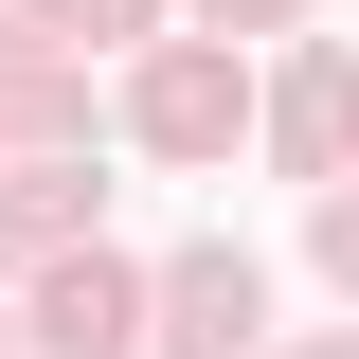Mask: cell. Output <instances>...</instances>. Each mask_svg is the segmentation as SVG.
Returning a JSON list of instances; mask_svg holds the SVG:
<instances>
[{
    "instance_id": "1",
    "label": "cell",
    "mask_w": 359,
    "mask_h": 359,
    "mask_svg": "<svg viewBox=\"0 0 359 359\" xmlns=\"http://www.w3.org/2000/svg\"><path fill=\"white\" fill-rule=\"evenodd\" d=\"M252 323H269L252 252H180L162 269V359H252Z\"/></svg>"
},
{
    "instance_id": "2",
    "label": "cell",
    "mask_w": 359,
    "mask_h": 359,
    "mask_svg": "<svg viewBox=\"0 0 359 359\" xmlns=\"http://www.w3.org/2000/svg\"><path fill=\"white\" fill-rule=\"evenodd\" d=\"M233 126H252V90H233V54H162V72H144V144H162V162H216Z\"/></svg>"
},
{
    "instance_id": "3",
    "label": "cell",
    "mask_w": 359,
    "mask_h": 359,
    "mask_svg": "<svg viewBox=\"0 0 359 359\" xmlns=\"http://www.w3.org/2000/svg\"><path fill=\"white\" fill-rule=\"evenodd\" d=\"M36 341H54V359H126V341H144V287H126L108 252H72V269L36 287Z\"/></svg>"
},
{
    "instance_id": "4",
    "label": "cell",
    "mask_w": 359,
    "mask_h": 359,
    "mask_svg": "<svg viewBox=\"0 0 359 359\" xmlns=\"http://www.w3.org/2000/svg\"><path fill=\"white\" fill-rule=\"evenodd\" d=\"M341 144H359V72H341V54H323V72L287 90V162H341Z\"/></svg>"
},
{
    "instance_id": "5",
    "label": "cell",
    "mask_w": 359,
    "mask_h": 359,
    "mask_svg": "<svg viewBox=\"0 0 359 359\" xmlns=\"http://www.w3.org/2000/svg\"><path fill=\"white\" fill-rule=\"evenodd\" d=\"M323 269H341V287H359V198H323Z\"/></svg>"
},
{
    "instance_id": "6",
    "label": "cell",
    "mask_w": 359,
    "mask_h": 359,
    "mask_svg": "<svg viewBox=\"0 0 359 359\" xmlns=\"http://www.w3.org/2000/svg\"><path fill=\"white\" fill-rule=\"evenodd\" d=\"M54 18H144V0H54Z\"/></svg>"
},
{
    "instance_id": "7",
    "label": "cell",
    "mask_w": 359,
    "mask_h": 359,
    "mask_svg": "<svg viewBox=\"0 0 359 359\" xmlns=\"http://www.w3.org/2000/svg\"><path fill=\"white\" fill-rule=\"evenodd\" d=\"M323 359H359V341H323Z\"/></svg>"
}]
</instances>
